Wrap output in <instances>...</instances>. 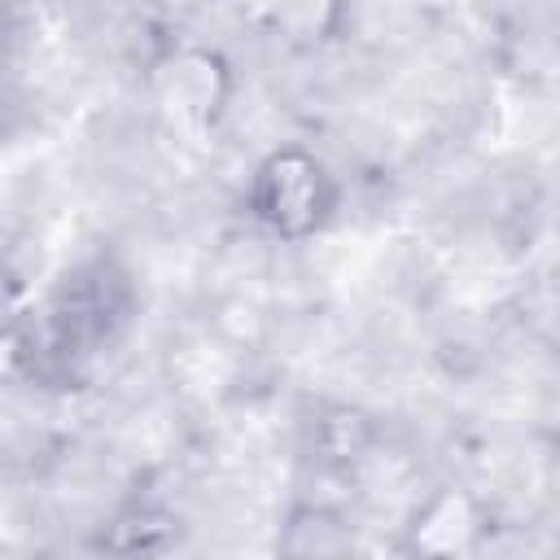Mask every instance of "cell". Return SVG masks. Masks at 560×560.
I'll return each mask as SVG.
<instances>
[{"instance_id": "6da1fadb", "label": "cell", "mask_w": 560, "mask_h": 560, "mask_svg": "<svg viewBox=\"0 0 560 560\" xmlns=\"http://www.w3.org/2000/svg\"><path fill=\"white\" fill-rule=\"evenodd\" d=\"M254 210L280 236H306L328 210V175L306 149H280L258 166Z\"/></svg>"}, {"instance_id": "3957f363", "label": "cell", "mask_w": 560, "mask_h": 560, "mask_svg": "<svg viewBox=\"0 0 560 560\" xmlns=\"http://www.w3.org/2000/svg\"><path fill=\"white\" fill-rule=\"evenodd\" d=\"M468 534H472V508H468L464 494L446 490V494H438V499L424 508V516H416L411 542H416V551H424V556H451V551L464 547Z\"/></svg>"}, {"instance_id": "277c9868", "label": "cell", "mask_w": 560, "mask_h": 560, "mask_svg": "<svg viewBox=\"0 0 560 560\" xmlns=\"http://www.w3.org/2000/svg\"><path fill=\"white\" fill-rule=\"evenodd\" d=\"M284 560H354V542L337 516L298 512L284 534Z\"/></svg>"}, {"instance_id": "7a4b0ae2", "label": "cell", "mask_w": 560, "mask_h": 560, "mask_svg": "<svg viewBox=\"0 0 560 560\" xmlns=\"http://www.w3.org/2000/svg\"><path fill=\"white\" fill-rule=\"evenodd\" d=\"M153 92L166 114L179 122H210L228 92V70L219 52L206 48H175L153 70Z\"/></svg>"}, {"instance_id": "5b68a950", "label": "cell", "mask_w": 560, "mask_h": 560, "mask_svg": "<svg viewBox=\"0 0 560 560\" xmlns=\"http://www.w3.org/2000/svg\"><path fill=\"white\" fill-rule=\"evenodd\" d=\"M0 39H4V9H0Z\"/></svg>"}]
</instances>
